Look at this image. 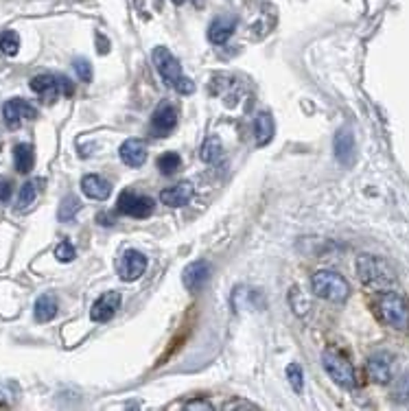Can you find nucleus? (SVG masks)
<instances>
[{"instance_id":"obj_7","label":"nucleus","mask_w":409,"mask_h":411,"mask_svg":"<svg viewBox=\"0 0 409 411\" xmlns=\"http://www.w3.org/2000/svg\"><path fill=\"white\" fill-rule=\"evenodd\" d=\"M154 199L145 197L138 193H131V190H122L118 197V212L134 217V219H147L154 212Z\"/></svg>"},{"instance_id":"obj_18","label":"nucleus","mask_w":409,"mask_h":411,"mask_svg":"<svg viewBox=\"0 0 409 411\" xmlns=\"http://www.w3.org/2000/svg\"><path fill=\"white\" fill-rule=\"evenodd\" d=\"M81 190H84V195L90 199L105 201L112 195V184L99 175H86L84 180H81Z\"/></svg>"},{"instance_id":"obj_29","label":"nucleus","mask_w":409,"mask_h":411,"mask_svg":"<svg viewBox=\"0 0 409 411\" xmlns=\"http://www.w3.org/2000/svg\"><path fill=\"white\" fill-rule=\"evenodd\" d=\"M73 66H75L77 77L81 81H86V84H90V81H92V66H90V62L88 60H75Z\"/></svg>"},{"instance_id":"obj_25","label":"nucleus","mask_w":409,"mask_h":411,"mask_svg":"<svg viewBox=\"0 0 409 411\" xmlns=\"http://www.w3.org/2000/svg\"><path fill=\"white\" fill-rule=\"evenodd\" d=\"M0 51H3L5 55H9V57L18 55V51H20V35L16 31H3V33H0Z\"/></svg>"},{"instance_id":"obj_3","label":"nucleus","mask_w":409,"mask_h":411,"mask_svg":"<svg viewBox=\"0 0 409 411\" xmlns=\"http://www.w3.org/2000/svg\"><path fill=\"white\" fill-rule=\"evenodd\" d=\"M376 315L379 320L397 331H407L409 328V304L407 300L397 291H381L376 300Z\"/></svg>"},{"instance_id":"obj_22","label":"nucleus","mask_w":409,"mask_h":411,"mask_svg":"<svg viewBox=\"0 0 409 411\" xmlns=\"http://www.w3.org/2000/svg\"><path fill=\"white\" fill-rule=\"evenodd\" d=\"M221 154H224V145H221V140H219V138H217V136H208V138L201 143V149H199V158H201V162L215 164L217 160L221 158Z\"/></svg>"},{"instance_id":"obj_2","label":"nucleus","mask_w":409,"mask_h":411,"mask_svg":"<svg viewBox=\"0 0 409 411\" xmlns=\"http://www.w3.org/2000/svg\"><path fill=\"white\" fill-rule=\"evenodd\" d=\"M152 57H154L156 71L160 73L162 81H165L167 86H171L175 92H180V94H193L195 92V84L188 77L182 75V66L175 60V55L169 48L156 46Z\"/></svg>"},{"instance_id":"obj_23","label":"nucleus","mask_w":409,"mask_h":411,"mask_svg":"<svg viewBox=\"0 0 409 411\" xmlns=\"http://www.w3.org/2000/svg\"><path fill=\"white\" fill-rule=\"evenodd\" d=\"M81 210V201L77 195H66L60 203V210H57V219L62 223H68V221H73V219L77 217V212Z\"/></svg>"},{"instance_id":"obj_13","label":"nucleus","mask_w":409,"mask_h":411,"mask_svg":"<svg viewBox=\"0 0 409 411\" xmlns=\"http://www.w3.org/2000/svg\"><path fill=\"white\" fill-rule=\"evenodd\" d=\"M175 125H177V109L169 101L160 103L152 116V131L156 136H169L175 129Z\"/></svg>"},{"instance_id":"obj_28","label":"nucleus","mask_w":409,"mask_h":411,"mask_svg":"<svg viewBox=\"0 0 409 411\" xmlns=\"http://www.w3.org/2000/svg\"><path fill=\"white\" fill-rule=\"evenodd\" d=\"M75 256H77V250L73 248L71 241H62L55 248V258L60 263H71V260H75Z\"/></svg>"},{"instance_id":"obj_6","label":"nucleus","mask_w":409,"mask_h":411,"mask_svg":"<svg viewBox=\"0 0 409 411\" xmlns=\"http://www.w3.org/2000/svg\"><path fill=\"white\" fill-rule=\"evenodd\" d=\"M31 90L35 94L42 97L44 103H55V99L60 94H66V97H73V84L66 77H57V75H37L31 79Z\"/></svg>"},{"instance_id":"obj_8","label":"nucleus","mask_w":409,"mask_h":411,"mask_svg":"<svg viewBox=\"0 0 409 411\" xmlns=\"http://www.w3.org/2000/svg\"><path fill=\"white\" fill-rule=\"evenodd\" d=\"M145 269H147V258L145 254L136 250H127L116 260V273L120 276V280H125V282L138 280L145 273Z\"/></svg>"},{"instance_id":"obj_31","label":"nucleus","mask_w":409,"mask_h":411,"mask_svg":"<svg viewBox=\"0 0 409 411\" xmlns=\"http://www.w3.org/2000/svg\"><path fill=\"white\" fill-rule=\"evenodd\" d=\"M13 193V184L9 180H0V203H7Z\"/></svg>"},{"instance_id":"obj_30","label":"nucleus","mask_w":409,"mask_h":411,"mask_svg":"<svg viewBox=\"0 0 409 411\" xmlns=\"http://www.w3.org/2000/svg\"><path fill=\"white\" fill-rule=\"evenodd\" d=\"M394 396L401 401H409V376H401L397 383V390H394Z\"/></svg>"},{"instance_id":"obj_14","label":"nucleus","mask_w":409,"mask_h":411,"mask_svg":"<svg viewBox=\"0 0 409 411\" xmlns=\"http://www.w3.org/2000/svg\"><path fill=\"white\" fill-rule=\"evenodd\" d=\"M208 276H210V265L206 260H195V263H190L186 269H184V286L190 291V293H199L201 286L208 282Z\"/></svg>"},{"instance_id":"obj_33","label":"nucleus","mask_w":409,"mask_h":411,"mask_svg":"<svg viewBox=\"0 0 409 411\" xmlns=\"http://www.w3.org/2000/svg\"><path fill=\"white\" fill-rule=\"evenodd\" d=\"M97 42H101V48H97V51H101V55H105L107 51H110V46H107V39H105L103 35L97 37Z\"/></svg>"},{"instance_id":"obj_1","label":"nucleus","mask_w":409,"mask_h":411,"mask_svg":"<svg viewBox=\"0 0 409 411\" xmlns=\"http://www.w3.org/2000/svg\"><path fill=\"white\" fill-rule=\"evenodd\" d=\"M357 276L365 286H370L374 291H390L397 284V271H394V267L388 260L372 254H361L357 258Z\"/></svg>"},{"instance_id":"obj_10","label":"nucleus","mask_w":409,"mask_h":411,"mask_svg":"<svg viewBox=\"0 0 409 411\" xmlns=\"http://www.w3.org/2000/svg\"><path fill=\"white\" fill-rule=\"evenodd\" d=\"M333 152H335V158L342 167H352L354 158H357V145H354V136H352L350 129H339L335 134Z\"/></svg>"},{"instance_id":"obj_4","label":"nucleus","mask_w":409,"mask_h":411,"mask_svg":"<svg viewBox=\"0 0 409 411\" xmlns=\"http://www.w3.org/2000/svg\"><path fill=\"white\" fill-rule=\"evenodd\" d=\"M311 289L318 298L329 300V302H335V304L346 302L350 295L348 280L344 276H339L337 271H329V269H322L311 278Z\"/></svg>"},{"instance_id":"obj_34","label":"nucleus","mask_w":409,"mask_h":411,"mask_svg":"<svg viewBox=\"0 0 409 411\" xmlns=\"http://www.w3.org/2000/svg\"><path fill=\"white\" fill-rule=\"evenodd\" d=\"M193 3H195V7H201V0H193Z\"/></svg>"},{"instance_id":"obj_19","label":"nucleus","mask_w":409,"mask_h":411,"mask_svg":"<svg viewBox=\"0 0 409 411\" xmlns=\"http://www.w3.org/2000/svg\"><path fill=\"white\" fill-rule=\"evenodd\" d=\"M60 311V304H57V298L53 293H42L37 300H35V320L37 322H51L55 320V315Z\"/></svg>"},{"instance_id":"obj_9","label":"nucleus","mask_w":409,"mask_h":411,"mask_svg":"<svg viewBox=\"0 0 409 411\" xmlns=\"http://www.w3.org/2000/svg\"><path fill=\"white\" fill-rule=\"evenodd\" d=\"M37 116V109L26 103L24 99H11L3 105V118L7 122V127L16 129L22 120H33Z\"/></svg>"},{"instance_id":"obj_26","label":"nucleus","mask_w":409,"mask_h":411,"mask_svg":"<svg viewBox=\"0 0 409 411\" xmlns=\"http://www.w3.org/2000/svg\"><path fill=\"white\" fill-rule=\"evenodd\" d=\"M37 197V182H26L20 190V197H18V208L24 210V208H29V206L35 201Z\"/></svg>"},{"instance_id":"obj_11","label":"nucleus","mask_w":409,"mask_h":411,"mask_svg":"<svg viewBox=\"0 0 409 411\" xmlns=\"http://www.w3.org/2000/svg\"><path fill=\"white\" fill-rule=\"evenodd\" d=\"M367 374L374 383H381V385H385V383L392 381L394 374V357L390 352H374L370 359H367Z\"/></svg>"},{"instance_id":"obj_15","label":"nucleus","mask_w":409,"mask_h":411,"mask_svg":"<svg viewBox=\"0 0 409 411\" xmlns=\"http://www.w3.org/2000/svg\"><path fill=\"white\" fill-rule=\"evenodd\" d=\"M120 160L127 164V167L138 169L147 162V143L140 138H127L118 149Z\"/></svg>"},{"instance_id":"obj_24","label":"nucleus","mask_w":409,"mask_h":411,"mask_svg":"<svg viewBox=\"0 0 409 411\" xmlns=\"http://www.w3.org/2000/svg\"><path fill=\"white\" fill-rule=\"evenodd\" d=\"M156 164H158L162 175H173V173H177L182 169V158H180V154L169 152V154H162Z\"/></svg>"},{"instance_id":"obj_21","label":"nucleus","mask_w":409,"mask_h":411,"mask_svg":"<svg viewBox=\"0 0 409 411\" xmlns=\"http://www.w3.org/2000/svg\"><path fill=\"white\" fill-rule=\"evenodd\" d=\"M13 164H16L18 173H31V169L35 167V152L31 145L20 143L13 149Z\"/></svg>"},{"instance_id":"obj_16","label":"nucleus","mask_w":409,"mask_h":411,"mask_svg":"<svg viewBox=\"0 0 409 411\" xmlns=\"http://www.w3.org/2000/svg\"><path fill=\"white\" fill-rule=\"evenodd\" d=\"M193 195H195L193 184H190V182H180V184L169 186V188L162 190L160 201L165 206H171V208H182V206H186L190 199H193Z\"/></svg>"},{"instance_id":"obj_12","label":"nucleus","mask_w":409,"mask_h":411,"mask_svg":"<svg viewBox=\"0 0 409 411\" xmlns=\"http://www.w3.org/2000/svg\"><path fill=\"white\" fill-rule=\"evenodd\" d=\"M120 307V293L118 291H105L97 302L92 304L90 309V318L92 322H99V324H105V322H110L116 311Z\"/></svg>"},{"instance_id":"obj_32","label":"nucleus","mask_w":409,"mask_h":411,"mask_svg":"<svg viewBox=\"0 0 409 411\" xmlns=\"http://www.w3.org/2000/svg\"><path fill=\"white\" fill-rule=\"evenodd\" d=\"M186 409H208V411H212L215 407L208 401H190V403H186Z\"/></svg>"},{"instance_id":"obj_17","label":"nucleus","mask_w":409,"mask_h":411,"mask_svg":"<svg viewBox=\"0 0 409 411\" xmlns=\"http://www.w3.org/2000/svg\"><path fill=\"white\" fill-rule=\"evenodd\" d=\"M237 16H219L215 18L208 26V39L212 44H226L230 37H233L235 29H237Z\"/></svg>"},{"instance_id":"obj_27","label":"nucleus","mask_w":409,"mask_h":411,"mask_svg":"<svg viewBox=\"0 0 409 411\" xmlns=\"http://www.w3.org/2000/svg\"><path fill=\"white\" fill-rule=\"evenodd\" d=\"M287 376H289V383H291V387L300 394L305 387V374H302V367H300L298 363H291L287 365Z\"/></svg>"},{"instance_id":"obj_20","label":"nucleus","mask_w":409,"mask_h":411,"mask_svg":"<svg viewBox=\"0 0 409 411\" xmlns=\"http://www.w3.org/2000/svg\"><path fill=\"white\" fill-rule=\"evenodd\" d=\"M254 136H256V145L265 147L271 138H274V118L269 112H261L254 120Z\"/></svg>"},{"instance_id":"obj_5","label":"nucleus","mask_w":409,"mask_h":411,"mask_svg":"<svg viewBox=\"0 0 409 411\" xmlns=\"http://www.w3.org/2000/svg\"><path fill=\"white\" fill-rule=\"evenodd\" d=\"M322 363H324L326 374H329L339 387L352 390L354 385H357V378H354V367H352V363L346 357H342V354H337L333 350H326L322 354Z\"/></svg>"}]
</instances>
